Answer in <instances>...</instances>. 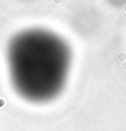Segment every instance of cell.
Segmentation results:
<instances>
[{"instance_id":"obj_1","label":"cell","mask_w":126,"mask_h":131,"mask_svg":"<svg viewBox=\"0 0 126 131\" xmlns=\"http://www.w3.org/2000/svg\"><path fill=\"white\" fill-rule=\"evenodd\" d=\"M10 81L20 97L32 103L56 98L66 85L71 50L60 36L43 28L23 29L6 49Z\"/></svg>"}]
</instances>
